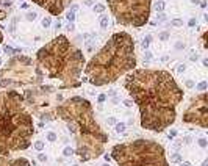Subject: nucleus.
Returning <instances> with one entry per match:
<instances>
[{
    "mask_svg": "<svg viewBox=\"0 0 208 166\" xmlns=\"http://www.w3.org/2000/svg\"><path fill=\"white\" fill-rule=\"evenodd\" d=\"M177 49H183V44L182 42H177Z\"/></svg>",
    "mask_w": 208,
    "mask_h": 166,
    "instance_id": "nucleus-48",
    "label": "nucleus"
},
{
    "mask_svg": "<svg viewBox=\"0 0 208 166\" xmlns=\"http://www.w3.org/2000/svg\"><path fill=\"white\" fill-rule=\"evenodd\" d=\"M207 86H208L207 82H200L199 85H197V90H199L200 92H204V91H207Z\"/></svg>",
    "mask_w": 208,
    "mask_h": 166,
    "instance_id": "nucleus-24",
    "label": "nucleus"
},
{
    "mask_svg": "<svg viewBox=\"0 0 208 166\" xmlns=\"http://www.w3.org/2000/svg\"><path fill=\"white\" fill-rule=\"evenodd\" d=\"M164 19H166V16H164L163 13H160V14H158V20H164Z\"/></svg>",
    "mask_w": 208,
    "mask_h": 166,
    "instance_id": "nucleus-41",
    "label": "nucleus"
},
{
    "mask_svg": "<svg viewBox=\"0 0 208 166\" xmlns=\"http://www.w3.org/2000/svg\"><path fill=\"white\" fill-rule=\"evenodd\" d=\"M74 28H75V27H74V24H72V22H69V25H67V32H74Z\"/></svg>",
    "mask_w": 208,
    "mask_h": 166,
    "instance_id": "nucleus-37",
    "label": "nucleus"
},
{
    "mask_svg": "<svg viewBox=\"0 0 208 166\" xmlns=\"http://www.w3.org/2000/svg\"><path fill=\"white\" fill-rule=\"evenodd\" d=\"M136 68L135 41L127 32L114 33L91 60L85 64V74L94 86L114 83L121 75Z\"/></svg>",
    "mask_w": 208,
    "mask_h": 166,
    "instance_id": "nucleus-3",
    "label": "nucleus"
},
{
    "mask_svg": "<svg viewBox=\"0 0 208 166\" xmlns=\"http://www.w3.org/2000/svg\"><path fill=\"white\" fill-rule=\"evenodd\" d=\"M164 6H166V3L163 2V0H158V2L155 3V10H157V11H160V13H161V11L164 10Z\"/></svg>",
    "mask_w": 208,
    "mask_h": 166,
    "instance_id": "nucleus-17",
    "label": "nucleus"
},
{
    "mask_svg": "<svg viewBox=\"0 0 208 166\" xmlns=\"http://www.w3.org/2000/svg\"><path fill=\"white\" fill-rule=\"evenodd\" d=\"M0 64H2V58H0Z\"/></svg>",
    "mask_w": 208,
    "mask_h": 166,
    "instance_id": "nucleus-52",
    "label": "nucleus"
},
{
    "mask_svg": "<svg viewBox=\"0 0 208 166\" xmlns=\"http://www.w3.org/2000/svg\"><path fill=\"white\" fill-rule=\"evenodd\" d=\"M171 25H174V27H182V25H183V20H182V19H174V20H171Z\"/></svg>",
    "mask_w": 208,
    "mask_h": 166,
    "instance_id": "nucleus-25",
    "label": "nucleus"
},
{
    "mask_svg": "<svg viewBox=\"0 0 208 166\" xmlns=\"http://www.w3.org/2000/svg\"><path fill=\"white\" fill-rule=\"evenodd\" d=\"M34 135L33 116L25 106L20 92L5 90L0 92V155L25 150Z\"/></svg>",
    "mask_w": 208,
    "mask_h": 166,
    "instance_id": "nucleus-4",
    "label": "nucleus"
},
{
    "mask_svg": "<svg viewBox=\"0 0 208 166\" xmlns=\"http://www.w3.org/2000/svg\"><path fill=\"white\" fill-rule=\"evenodd\" d=\"M158 38H160V41H168L169 39V33L168 32H161L158 34Z\"/></svg>",
    "mask_w": 208,
    "mask_h": 166,
    "instance_id": "nucleus-23",
    "label": "nucleus"
},
{
    "mask_svg": "<svg viewBox=\"0 0 208 166\" xmlns=\"http://www.w3.org/2000/svg\"><path fill=\"white\" fill-rule=\"evenodd\" d=\"M196 24H197V22H196V19H189L188 25H189V27H196Z\"/></svg>",
    "mask_w": 208,
    "mask_h": 166,
    "instance_id": "nucleus-36",
    "label": "nucleus"
},
{
    "mask_svg": "<svg viewBox=\"0 0 208 166\" xmlns=\"http://www.w3.org/2000/svg\"><path fill=\"white\" fill-rule=\"evenodd\" d=\"M191 2H193V3H200V2H199V0H191Z\"/></svg>",
    "mask_w": 208,
    "mask_h": 166,
    "instance_id": "nucleus-50",
    "label": "nucleus"
},
{
    "mask_svg": "<svg viewBox=\"0 0 208 166\" xmlns=\"http://www.w3.org/2000/svg\"><path fill=\"white\" fill-rule=\"evenodd\" d=\"M38 160H39V162H45V160H47V155H45V154H39V155H38Z\"/></svg>",
    "mask_w": 208,
    "mask_h": 166,
    "instance_id": "nucleus-31",
    "label": "nucleus"
},
{
    "mask_svg": "<svg viewBox=\"0 0 208 166\" xmlns=\"http://www.w3.org/2000/svg\"><path fill=\"white\" fill-rule=\"evenodd\" d=\"M197 60H199V53L193 50L191 52V61H197Z\"/></svg>",
    "mask_w": 208,
    "mask_h": 166,
    "instance_id": "nucleus-29",
    "label": "nucleus"
},
{
    "mask_svg": "<svg viewBox=\"0 0 208 166\" xmlns=\"http://www.w3.org/2000/svg\"><path fill=\"white\" fill-rule=\"evenodd\" d=\"M186 70V64H183V63H180V64H177V72H185Z\"/></svg>",
    "mask_w": 208,
    "mask_h": 166,
    "instance_id": "nucleus-26",
    "label": "nucleus"
},
{
    "mask_svg": "<svg viewBox=\"0 0 208 166\" xmlns=\"http://www.w3.org/2000/svg\"><path fill=\"white\" fill-rule=\"evenodd\" d=\"M182 121L185 124H196L202 128L208 127V92L204 91L199 96H196L186 111L182 116Z\"/></svg>",
    "mask_w": 208,
    "mask_h": 166,
    "instance_id": "nucleus-9",
    "label": "nucleus"
},
{
    "mask_svg": "<svg viewBox=\"0 0 208 166\" xmlns=\"http://www.w3.org/2000/svg\"><path fill=\"white\" fill-rule=\"evenodd\" d=\"M6 17V11H0V20H3Z\"/></svg>",
    "mask_w": 208,
    "mask_h": 166,
    "instance_id": "nucleus-39",
    "label": "nucleus"
},
{
    "mask_svg": "<svg viewBox=\"0 0 208 166\" xmlns=\"http://www.w3.org/2000/svg\"><path fill=\"white\" fill-rule=\"evenodd\" d=\"M53 92L55 90L52 86H38L33 90H27L23 94V100L34 111V114H39L41 110L49 111L52 105V97H56Z\"/></svg>",
    "mask_w": 208,
    "mask_h": 166,
    "instance_id": "nucleus-10",
    "label": "nucleus"
},
{
    "mask_svg": "<svg viewBox=\"0 0 208 166\" xmlns=\"http://www.w3.org/2000/svg\"><path fill=\"white\" fill-rule=\"evenodd\" d=\"M150 58H152V55L149 52H146V60H150Z\"/></svg>",
    "mask_w": 208,
    "mask_h": 166,
    "instance_id": "nucleus-45",
    "label": "nucleus"
},
{
    "mask_svg": "<svg viewBox=\"0 0 208 166\" xmlns=\"http://www.w3.org/2000/svg\"><path fill=\"white\" fill-rule=\"evenodd\" d=\"M102 166H110V164H106V163H105V164H102Z\"/></svg>",
    "mask_w": 208,
    "mask_h": 166,
    "instance_id": "nucleus-51",
    "label": "nucleus"
},
{
    "mask_svg": "<svg viewBox=\"0 0 208 166\" xmlns=\"http://www.w3.org/2000/svg\"><path fill=\"white\" fill-rule=\"evenodd\" d=\"M36 64L49 78L61 80V90H66L80 86L86 61L83 52L72 46L64 34H59L36 52Z\"/></svg>",
    "mask_w": 208,
    "mask_h": 166,
    "instance_id": "nucleus-5",
    "label": "nucleus"
},
{
    "mask_svg": "<svg viewBox=\"0 0 208 166\" xmlns=\"http://www.w3.org/2000/svg\"><path fill=\"white\" fill-rule=\"evenodd\" d=\"M44 147H45V144H44V141H36V143H34V149L36 150H44Z\"/></svg>",
    "mask_w": 208,
    "mask_h": 166,
    "instance_id": "nucleus-20",
    "label": "nucleus"
},
{
    "mask_svg": "<svg viewBox=\"0 0 208 166\" xmlns=\"http://www.w3.org/2000/svg\"><path fill=\"white\" fill-rule=\"evenodd\" d=\"M105 99H106V94H100V96H99V104H103L105 102Z\"/></svg>",
    "mask_w": 208,
    "mask_h": 166,
    "instance_id": "nucleus-30",
    "label": "nucleus"
},
{
    "mask_svg": "<svg viewBox=\"0 0 208 166\" xmlns=\"http://www.w3.org/2000/svg\"><path fill=\"white\" fill-rule=\"evenodd\" d=\"M182 160H183V157L180 155V154H172L171 155V162L172 163H182Z\"/></svg>",
    "mask_w": 208,
    "mask_h": 166,
    "instance_id": "nucleus-14",
    "label": "nucleus"
},
{
    "mask_svg": "<svg viewBox=\"0 0 208 166\" xmlns=\"http://www.w3.org/2000/svg\"><path fill=\"white\" fill-rule=\"evenodd\" d=\"M197 143H199V146L202 147V149H205V147H207V144H208L205 138H199V140H197Z\"/></svg>",
    "mask_w": 208,
    "mask_h": 166,
    "instance_id": "nucleus-27",
    "label": "nucleus"
},
{
    "mask_svg": "<svg viewBox=\"0 0 208 166\" xmlns=\"http://www.w3.org/2000/svg\"><path fill=\"white\" fill-rule=\"evenodd\" d=\"M3 50H5V53H9V55H11V53H13V49H11V47H8V46L5 47Z\"/></svg>",
    "mask_w": 208,
    "mask_h": 166,
    "instance_id": "nucleus-38",
    "label": "nucleus"
},
{
    "mask_svg": "<svg viewBox=\"0 0 208 166\" xmlns=\"http://www.w3.org/2000/svg\"><path fill=\"white\" fill-rule=\"evenodd\" d=\"M11 5H13V3H11L9 0H8V2H3V6H6V8H8V6H11Z\"/></svg>",
    "mask_w": 208,
    "mask_h": 166,
    "instance_id": "nucleus-42",
    "label": "nucleus"
},
{
    "mask_svg": "<svg viewBox=\"0 0 208 166\" xmlns=\"http://www.w3.org/2000/svg\"><path fill=\"white\" fill-rule=\"evenodd\" d=\"M94 11H96V13H103V11H105V5L103 3H96V5H94Z\"/></svg>",
    "mask_w": 208,
    "mask_h": 166,
    "instance_id": "nucleus-19",
    "label": "nucleus"
},
{
    "mask_svg": "<svg viewBox=\"0 0 208 166\" xmlns=\"http://www.w3.org/2000/svg\"><path fill=\"white\" fill-rule=\"evenodd\" d=\"M150 42H152V36L149 34V36H146L144 38V41H142V49H149V46H150Z\"/></svg>",
    "mask_w": 208,
    "mask_h": 166,
    "instance_id": "nucleus-16",
    "label": "nucleus"
},
{
    "mask_svg": "<svg viewBox=\"0 0 208 166\" xmlns=\"http://www.w3.org/2000/svg\"><path fill=\"white\" fill-rule=\"evenodd\" d=\"M124 86L139 108L142 128L160 133L174 124L183 90L168 70L136 69L125 77Z\"/></svg>",
    "mask_w": 208,
    "mask_h": 166,
    "instance_id": "nucleus-1",
    "label": "nucleus"
},
{
    "mask_svg": "<svg viewBox=\"0 0 208 166\" xmlns=\"http://www.w3.org/2000/svg\"><path fill=\"white\" fill-rule=\"evenodd\" d=\"M66 16H67V20H69V22H74V20H75V13H74V11H69Z\"/></svg>",
    "mask_w": 208,
    "mask_h": 166,
    "instance_id": "nucleus-28",
    "label": "nucleus"
},
{
    "mask_svg": "<svg viewBox=\"0 0 208 166\" xmlns=\"http://www.w3.org/2000/svg\"><path fill=\"white\" fill-rule=\"evenodd\" d=\"M72 2L74 0H33V3L39 5L41 8H45L52 16L63 14L64 10H66Z\"/></svg>",
    "mask_w": 208,
    "mask_h": 166,
    "instance_id": "nucleus-11",
    "label": "nucleus"
},
{
    "mask_svg": "<svg viewBox=\"0 0 208 166\" xmlns=\"http://www.w3.org/2000/svg\"><path fill=\"white\" fill-rule=\"evenodd\" d=\"M55 28H56V32H58L59 28H61V24H59V22H56V24H55Z\"/></svg>",
    "mask_w": 208,
    "mask_h": 166,
    "instance_id": "nucleus-43",
    "label": "nucleus"
},
{
    "mask_svg": "<svg viewBox=\"0 0 208 166\" xmlns=\"http://www.w3.org/2000/svg\"><path fill=\"white\" fill-rule=\"evenodd\" d=\"M110 155L117 166H169L164 147L153 140L139 138L116 144Z\"/></svg>",
    "mask_w": 208,
    "mask_h": 166,
    "instance_id": "nucleus-6",
    "label": "nucleus"
},
{
    "mask_svg": "<svg viewBox=\"0 0 208 166\" xmlns=\"http://www.w3.org/2000/svg\"><path fill=\"white\" fill-rule=\"evenodd\" d=\"M180 166H191V163H188V162H183V163H180Z\"/></svg>",
    "mask_w": 208,
    "mask_h": 166,
    "instance_id": "nucleus-44",
    "label": "nucleus"
},
{
    "mask_svg": "<svg viewBox=\"0 0 208 166\" xmlns=\"http://www.w3.org/2000/svg\"><path fill=\"white\" fill-rule=\"evenodd\" d=\"M186 88H194V82L193 80H186Z\"/></svg>",
    "mask_w": 208,
    "mask_h": 166,
    "instance_id": "nucleus-34",
    "label": "nucleus"
},
{
    "mask_svg": "<svg viewBox=\"0 0 208 166\" xmlns=\"http://www.w3.org/2000/svg\"><path fill=\"white\" fill-rule=\"evenodd\" d=\"M202 166H208V158L204 160V163H202Z\"/></svg>",
    "mask_w": 208,
    "mask_h": 166,
    "instance_id": "nucleus-46",
    "label": "nucleus"
},
{
    "mask_svg": "<svg viewBox=\"0 0 208 166\" xmlns=\"http://www.w3.org/2000/svg\"><path fill=\"white\" fill-rule=\"evenodd\" d=\"M3 42V34H2V32H0V44Z\"/></svg>",
    "mask_w": 208,
    "mask_h": 166,
    "instance_id": "nucleus-49",
    "label": "nucleus"
},
{
    "mask_svg": "<svg viewBox=\"0 0 208 166\" xmlns=\"http://www.w3.org/2000/svg\"><path fill=\"white\" fill-rule=\"evenodd\" d=\"M55 114L64 121L75 140V154L80 162L97 158L103 154L108 135L100 128L94 116L92 104L81 96H72L56 105Z\"/></svg>",
    "mask_w": 208,
    "mask_h": 166,
    "instance_id": "nucleus-2",
    "label": "nucleus"
},
{
    "mask_svg": "<svg viewBox=\"0 0 208 166\" xmlns=\"http://www.w3.org/2000/svg\"><path fill=\"white\" fill-rule=\"evenodd\" d=\"M111 14L121 25L142 27L149 22L152 0H106Z\"/></svg>",
    "mask_w": 208,
    "mask_h": 166,
    "instance_id": "nucleus-8",
    "label": "nucleus"
},
{
    "mask_svg": "<svg viewBox=\"0 0 208 166\" xmlns=\"http://www.w3.org/2000/svg\"><path fill=\"white\" fill-rule=\"evenodd\" d=\"M47 140H49L50 143H55V141H56V133L55 132H49V133H47Z\"/></svg>",
    "mask_w": 208,
    "mask_h": 166,
    "instance_id": "nucleus-21",
    "label": "nucleus"
},
{
    "mask_svg": "<svg viewBox=\"0 0 208 166\" xmlns=\"http://www.w3.org/2000/svg\"><path fill=\"white\" fill-rule=\"evenodd\" d=\"M34 17H36V13H28V14H27V19H30V20L34 19Z\"/></svg>",
    "mask_w": 208,
    "mask_h": 166,
    "instance_id": "nucleus-35",
    "label": "nucleus"
},
{
    "mask_svg": "<svg viewBox=\"0 0 208 166\" xmlns=\"http://www.w3.org/2000/svg\"><path fill=\"white\" fill-rule=\"evenodd\" d=\"M106 122H108L110 126H116V119H114V118H108V121H106Z\"/></svg>",
    "mask_w": 208,
    "mask_h": 166,
    "instance_id": "nucleus-33",
    "label": "nucleus"
},
{
    "mask_svg": "<svg viewBox=\"0 0 208 166\" xmlns=\"http://www.w3.org/2000/svg\"><path fill=\"white\" fill-rule=\"evenodd\" d=\"M105 160H106V162H110V160H111V155H108V154H106V155H105Z\"/></svg>",
    "mask_w": 208,
    "mask_h": 166,
    "instance_id": "nucleus-47",
    "label": "nucleus"
},
{
    "mask_svg": "<svg viewBox=\"0 0 208 166\" xmlns=\"http://www.w3.org/2000/svg\"><path fill=\"white\" fill-rule=\"evenodd\" d=\"M0 166H30L27 158H6L5 155L0 157Z\"/></svg>",
    "mask_w": 208,
    "mask_h": 166,
    "instance_id": "nucleus-12",
    "label": "nucleus"
},
{
    "mask_svg": "<svg viewBox=\"0 0 208 166\" xmlns=\"http://www.w3.org/2000/svg\"><path fill=\"white\" fill-rule=\"evenodd\" d=\"M42 82V70L30 56H13L0 70V86H23Z\"/></svg>",
    "mask_w": 208,
    "mask_h": 166,
    "instance_id": "nucleus-7",
    "label": "nucleus"
},
{
    "mask_svg": "<svg viewBox=\"0 0 208 166\" xmlns=\"http://www.w3.org/2000/svg\"><path fill=\"white\" fill-rule=\"evenodd\" d=\"M108 16L103 14L102 17H100V27H102V30H106V27H108Z\"/></svg>",
    "mask_w": 208,
    "mask_h": 166,
    "instance_id": "nucleus-13",
    "label": "nucleus"
},
{
    "mask_svg": "<svg viewBox=\"0 0 208 166\" xmlns=\"http://www.w3.org/2000/svg\"><path fill=\"white\" fill-rule=\"evenodd\" d=\"M74 154H75V150L70 146H66V147H64V150H63V155L64 157H70V155H74Z\"/></svg>",
    "mask_w": 208,
    "mask_h": 166,
    "instance_id": "nucleus-15",
    "label": "nucleus"
},
{
    "mask_svg": "<svg viewBox=\"0 0 208 166\" xmlns=\"http://www.w3.org/2000/svg\"><path fill=\"white\" fill-rule=\"evenodd\" d=\"M50 24H52L50 17H44V19H42V22H41V25H42L44 28H49V27H50Z\"/></svg>",
    "mask_w": 208,
    "mask_h": 166,
    "instance_id": "nucleus-22",
    "label": "nucleus"
},
{
    "mask_svg": "<svg viewBox=\"0 0 208 166\" xmlns=\"http://www.w3.org/2000/svg\"><path fill=\"white\" fill-rule=\"evenodd\" d=\"M175 133H177V130H174V128H172L171 132L168 133V138H169V140H171V138H174V136H175Z\"/></svg>",
    "mask_w": 208,
    "mask_h": 166,
    "instance_id": "nucleus-32",
    "label": "nucleus"
},
{
    "mask_svg": "<svg viewBox=\"0 0 208 166\" xmlns=\"http://www.w3.org/2000/svg\"><path fill=\"white\" fill-rule=\"evenodd\" d=\"M124 105H127V106H132V105H133V100H125V102H124Z\"/></svg>",
    "mask_w": 208,
    "mask_h": 166,
    "instance_id": "nucleus-40",
    "label": "nucleus"
},
{
    "mask_svg": "<svg viewBox=\"0 0 208 166\" xmlns=\"http://www.w3.org/2000/svg\"><path fill=\"white\" fill-rule=\"evenodd\" d=\"M114 127H116V132H117V133H124V132H125V127H127V126H125L124 122H121V124H116Z\"/></svg>",
    "mask_w": 208,
    "mask_h": 166,
    "instance_id": "nucleus-18",
    "label": "nucleus"
}]
</instances>
